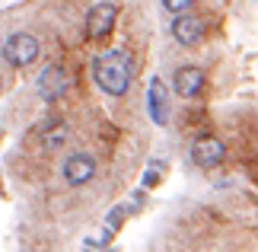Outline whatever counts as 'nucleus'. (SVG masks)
I'll return each instance as SVG.
<instances>
[{
  "mask_svg": "<svg viewBox=\"0 0 258 252\" xmlns=\"http://www.w3.org/2000/svg\"><path fill=\"white\" fill-rule=\"evenodd\" d=\"M99 89H105L108 96H121L127 93L131 86V64H127V55L124 52H108L96 61V70H93Z\"/></svg>",
  "mask_w": 258,
  "mask_h": 252,
  "instance_id": "1",
  "label": "nucleus"
},
{
  "mask_svg": "<svg viewBox=\"0 0 258 252\" xmlns=\"http://www.w3.org/2000/svg\"><path fill=\"white\" fill-rule=\"evenodd\" d=\"M0 52H4V61L7 64L26 67V64H32L35 58H38V38L29 35V32H16V35H10L7 42H4Z\"/></svg>",
  "mask_w": 258,
  "mask_h": 252,
  "instance_id": "2",
  "label": "nucleus"
},
{
  "mask_svg": "<svg viewBox=\"0 0 258 252\" xmlns=\"http://www.w3.org/2000/svg\"><path fill=\"white\" fill-rule=\"evenodd\" d=\"M67 89H71V74L61 64H48L42 74H38V96L42 103H57Z\"/></svg>",
  "mask_w": 258,
  "mask_h": 252,
  "instance_id": "3",
  "label": "nucleus"
},
{
  "mask_svg": "<svg viewBox=\"0 0 258 252\" xmlns=\"http://www.w3.org/2000/svg\"><path fill=\"white\" fill-rule=\"evenodd\" d=\"M115 19H118V10H115L112 4H96V7H89V13H86V35L93 38V42H102V38L112 35Z\"/></svg>",
  "mask_w": 258,
  "mask_h": 252,
  "instance_id": "4",
  "label": "nucleus"
},
{
  "mask_svg": "<svg viewBox=\"0 0 258 252\" xmlns=\"http://www.w3.org/2000/svg\"><path fill=\"white\" fill-rule=\"evenodd\" d=\"M67 137H71V125H67L64 118H45V122L32 131V140L42 150H48V154L57 150V147H64Z\"/></svg>",
  "mask_w": 258,
  "mask_h": 252,
  "instance_id": "5",
  "label": "nucleus"
},
{
  "mask_svg": "<svg viewBox=\"0 0 258 252\" xmlns=\"http://www.w3.org/2000/svg\"><path fill=\"white\" fill-rule=\"evenodd\" d=\"M223 154H226V147H223L220 137H201V140H195V147H191V160L204 169L220 166Z\"/></svg>",
  "mask_w": 258,
  "mask_h": 252,
  "instance_id": "6",
  "label": "nucleus"
},
{
  "mask_svg": "<svg viewBox=\"0 0 258 252\" xmlns=\"http://www.w3.org/2000/svg\"><path fill=\"white\" fill-rule=\"evenodd\" d=\"M147 109H150V118L156 125H166V115H169V89L160 77L150 80V89H147Z\"/></svg>",
  "mask_w": 258,
  "mask_h": 252,
  "instance_id": "7",
  "label": "nucleus"
},
{
  "mask_svg": "<svg viewBox=\"0 0 258 252\" xmlns=\"http://www.w3.org/2000/svg\"><path fill=\"white\" fill-rule=\"evenodd\" d=\"M93 176H96V160L89 157V154H74V157H67V163H64V179H67L71 185H86Z\"/></svg>",
  "mask_w": 258,
  "mask_h": 252,
  "instance_id": "8",
  "label": "nucleus"
},
{
  "mask_svg": "<svg viewBox=\"0 0 258 252\" xmlns=\"http://www.w3.org/2000/svg\"><path fill=\"white\" fill-rule=\"evenodd\" d=\"M172 35L178 38V45H188V48H191V45H198L204 38V23L195 13H182L172 23Z\"/></svg>",
  "mask_w": 258,
  "mask_h": 252,
  "instance_id": "9",
  "label": "nucleus"
},
{
  "mask_svg": "<svg viewBox=\"0 0 258 252\" xmlns=\"http://www.w3.org/2000/svg\"><path fill=\"white\" fill-rule=\"evenodd\" d=\"M172 86H175L182 96H198V93H201V86H204V74H201L195 64H185V67L175 70Z\"/></svg>",
  "mask_w": 258,
  "mask_h": 252,
  "instance_id": "10",
  "label": "nucleus"
},
{
  "mask_svg": "<svg viewBox=\"0 0 258 252\" xmlns=\"http://www.w3.org/2000/svg\"><path fill=\"white\" fill-rule=\"evenodd\" d=\"M121 220H124V208H112L108 211V227H121Z\"/></svg>",
  "mask_w": 258,
  "mask_h": 252,
  "instance_id": "11",
  "label": "nucleus"
},
{
  "mask_svg": "<svg viewBox=\"0 0 258 252\" xmlns=\"http://www.w3.org/2000/svg\"><path fill=\"white\" fill-rule=\"evenodd\" d=\"M163 10H172V13H185V10H191V4H185V0H166Z\"/></svg>",
  "mask_w": 258,
  "mask_h": 252,
  "instance_id": "12",
  "label": "nucleus"
},
{
  "mask_svg": "<svg viewBox=\"0 0 258 252\" xmlns=\"http://www.w3.org/2000/svg\"><path fill=\"white\" fill-rule=\"evenodd\" d=\"M0 89H4V77H0Z\"/></svg>",
  "mask_w": 258,
  "mask_h": 252,
  "instance_id": "13",
  "label": "nucleus"
}]
</instances>
